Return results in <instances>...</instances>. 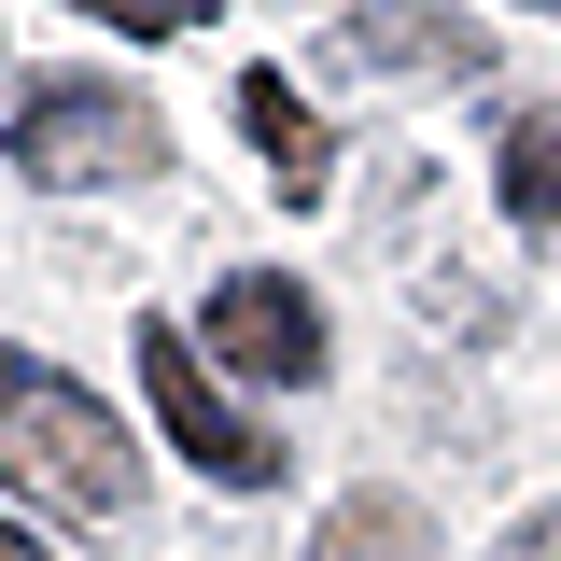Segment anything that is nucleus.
Returning a JSON list of instances; mask_svg holds the SVG:
<instances>
[{"instance_id": "f03ea898", "label": "nucleus", "mask_w": 561, "mask_h": 561, "mask_svg": "<svg viewBox=\"0 0 561 561\" xmlns=\"http://www.w3.org/2000/svg\"><path fill=\"white\" fill-rule=\"evenodd\" d=\"M14 169L43 197H84V183H154L169 169V113L113 84V70H43L28 113H14Z\"/></svg>"}, {"instance_id": "f257e3e1", "label": "nucleus", "mask_w": 561, "mask_h": 561, "mask_svg": "<svg viewBox=\"0 0 561 561\" xmlns=\"http://www.w3.org/2000/svg\"><path fill=\"white\" fill-rule=\"evenodd\" d=\"M0 491L57 505V519H140V449L84 379L0 337Z\"/></svg>"}, {"instance_id": "20e7f679", "label": "nucleus", "mask_w": 561, "mask_h": 561, "mask_svg": "<svg viewBox=\"0 0 561 561\" xmlns=\"http://www.w3.org/2000/svg\"><path fill=\"white\" fill-rule=\"evenodd\" d=\"M197 337L225 351V379H267V393L323 379V309H309V280H280V267H225Z\"/></svg>"}, {"instance_id": "7ed1b4c3", "label": "nucleus", "mask_w": 561, "mask_h": 561, "mask_svg": "<svg viewBox=\"0 0 561 561\" xmlns=\"http://www.w3.org/2000/svg\"><path fill=\"white\" fill-rule=\"evenodd\" d=\"M140 393H154L169 449H183L197 478H225V491H280V435L225 408V379L197 365V337H183V323H140Z\"/></svg>"}, {"instance_id": "9d476101", "label": "nucleus", "mask_w": 561, "mask_h": 561, "mask_svg": "<svg viewBox=\"0 0 561 561\" xmlns=\"http://www.w3.org/2000/svg\"><path fill=\"white\" fill-rule=\"evenodd\" d=\"M505 561H561V505H548V519H519V534H505Z\"/></svg>"}, {"instance_id": "1a4fd4ad", "label": "nucleus", "mask_w": 561, "mask_h": 561, "mask_svg": "<svg viewBox=\"0 0 561 561\" xmlns=\"http://www.w3.org/2000/svg\"><path fill=\"white\" fill-rule=\"evenodd\" d=\"M70 14H113V28H127V43H169V28H183V14H197V0H70Z\"/></svg>"}, {"instance_id": "39448f33", "label": "nucleus", "mask_w": 561, "mask_h": 561, "mask_svg": "<svg viewBox=\"0 0 561 561\" xmlns=\"http://www.w3.org/2000/svg\"><path fill=\"white\" fill-rule=\"evenodd\" d=\"M351 43L393 70H435V84H478L491 70V28L478 14H435V0H351Z\"/></svg>"}, {"instance_id": "0eeeda50", "label": "nucleus", "mask_w": 561, "mask_h": 561, "mask_svg": "<svg viewBox=\"0 0 561 561\" xmlns=\"http://www.w3.org/2000/svg\"><path fill=\"white\" fill-rule=\"evenodd\" d=\"M309 561H449V548H435V519L408 491H337V519L309 534Z\"/></svg>"}, {"instance_id": "423d86ee", "label": "nucleus", "mask_w": 561, "mask_h": 561, "mask_svg": "<svg viewBox=\"0 0 561 561\" xmlns=\"http://www.w3.org/2000/svg\"><path fill=\"white\" fill-rule=\"evenodd\" d=\"M239 127H253V154L280 169V197H323V113H309L280 70H239Z\"/></svg>"}, {"instance_id": "6e6552de", "label": "nucleus", "mask_w": 561, "mask_h": 561, "mask_svg": "<svg viewBox=\"0 0 561 561\" xmlns=\"http://www.w3.org/2000/svg\"><path fill=\"white\" fill-rule=\"evenodd\" d=\"M505 210L561 239V113H519L505 127Z\"/></svg>"}, {"instance_id": "9b49d317", "label": "nucleus", "mask_w": 561, "mask_h": 561, "mask_svg": "<svg viewBox=\"0 0 561 561\" xmlns=\"http://www.w3.org/2000/svg\"><path fill=\"white\" fill-rule=\"evenodd\" d=\"M0 561H57V548H43V534H0Z\"/></svg>"}, {"instance_id": "f8f14e48", "label": "nucleus", "mask_w": 561, "mask_h": 561, "mask_svg": "<svg viewBox=\"0 0 561 561\" xmlns=\"http://www.w3.org/2000/svg\"><path fill=\"white\" fill-rule=\"evenodd\" d=\"M534 14H561V0H534Z\"/></svg>"}]
</instances>
